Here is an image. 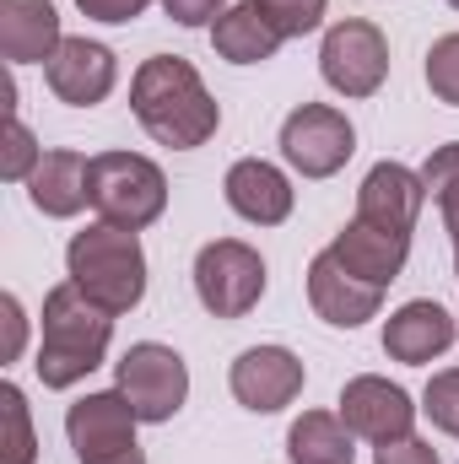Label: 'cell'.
<instances>
[{"mask_svg": "<svg viewBox=\"0 0 459 464\" xmlns=\"http://www.w3.org/2000/svg\"><path fill=\"white\" fill-rule=\"evenodd\" d=\"M130 109L141 119V130L157 140V146H173V151H195L217 135L222 109L217 98L206 92L200 71L179 54H151L135 82H130Z\"/></svg>", "mask_w": 459, "mask_h": 464, "instance_id": "cell-1", "label": "cell"}, {"mask_svg": "<svg viewBox=\"0 0 459 464\" xmlns=\"http://www.w3.org/2000/svg\"><path fill=\"white\" fill-rule=\"evenodd\" d=\"M114 341V314L98 308L76 281H60L44 297V341H38V378L44 389H71L93 367H103Z\"/></svg>", "mask_w": 459, "mask_h": 464, "instance_id": "cell-2", "label": "cell"}, {"mask_svg": "<svg viewBox=\"0 0 459 464\" xmlns=\"http://www.w3.org/2000/svg\"><path fill=\"white\" fill-rule=\"evenodd\" d=\"M65 265H71V281L98 308H109L114 319L141 308V297H146V254H141V237L130 227L98 222V227L76 232L65 248Z\"/></svg>", "mask_w": 459, "mask_h": 464, "instance_id": "cell-3", "label": "cell"}, {"mask_svg": "<svg viewBox=\"0 0 459 464\" xmlns=\"http://www.w3.org/2000/svg\"><path fill=\"white\" fill-rule=\"evenodd\" d=\"M87 189H93V211L103 222L130 227V232L151 227L168 211V179L141 151H103V157H93Z\"/></svg>", "mask_w": 459, "mask_h": 464, "instance_id": "cell-4", "label": "cell"}, {"mask_svg": "<svg viewBox=\"0 0 459 464\" xmlns=\"http://www.w3.org/2000/svg\"><path fill=\"white\" fill-rule=\"evenodd\" d=\"M195 297L217 319H243L265 297V259H259V248H249L238 237L206 243L195 254Z\"/></svg>", "mask_w": 459, "mask_h": 464, "instance_id": "cell-5", "label": "cell"}, {"mask_svg": "<svg viewBox=\"0 0 459 464\" xmlns=\"http://www.w3.org/2000/svg\"><path fill=\"white\" fill-rule=\"evenodd\" d=\"M135 405L103 389V394H87L65 411V432H71V449L82 464H146L141 443H135Z\"/></svg>", "mask_w": 459, "mask_h": 464, "instance_id": "cell-6", "label": "cell"}, {"mask_svg": "<svg viewBox=\"0 0 459 464\" xmlns=\"http://www.w3.org/2000/svg\"><path fill=\"white\" fill-rule=\"evenodd\" d=\"M119 394L135 405L141 421H173L190 400V367L162 341H141L119 356Z\"/></svg>", "mask_w": 459, "mask_h": 464, "instance_id": "cell-7", "label": "cell"}, {"mask_svg": "<svg viewBox=\"0 0 459 464\" xmlns=\"http://www.w3.org/2000/svg\"><path fill=\"white\" fill-rule=\"evenodd\" d=\"M319 71L341 98H373L389 76V38L367 16H346L319 44Z\"/></svg>", "mask_w": 459, "mask_h": 464, "instance_id": "cell-8", "label": "cell"}, {"mask_svg": "<svg viewBox=\"0 0 459 464\" xmlns=\"http://www.w3.org/2000/svg\"><path fill=\"white\" fill-rule=\"evenodd\" d=\"M356 151V130L341 109L330 103H303L292 109L287 124H281V157L303 173V179H330L341 173Z\"/></svg>", "mask_w": 459, "mask_h": 464, "instance_id": "cell-9", "label": "cell"}, {"mask_svg": "<svg viewBox=\"0 0 459 464\" xmlns=\"http://www.w3.org/2000/svg\"><path fill=\"white\" fill-rule=\"evenodd\" d=\"M341 421L362 438V443L384 449V443L411 438L416 405H411V394H405L400 383H389V378H378V372H362V378H351L341 389Z\"/></svg>", "mask_w": 459, "mask_h": 464, "instance_id": "cell-10", "label": "cell"}, {"mask_svg": "<svg viewBox=\"0 0 459 464\" xmlns=\"http://www.w3.org/2000/svg\"><path fill=\"white\" fill-rule=\"evenodd\" d=\"M303 378H308L303 362H298L287 346H249L228 372L232 400H238L243 411H259V416L287 411V405L303 394Z\"/></svg>", "mask_w": 459, "mask_h": 464, "instance_id": "cell-11", "label": "cell"}, {"mask_svg": "<svg viewBox=\"0 0 459 464\" xmlns=\"http://www.w3.org/2000/svg\"><path fill=\"white\" fill-rule=\"evenodd\" d=\"M49 76V92L71 109H98L119 82V65H114V49L109 44H93V38H65L54 49V60L44 65Z\"/></svg>", "mask_w": 459, "mask_h": 464, "instance_id": "cell-12", "label": "cell"}, {"mask_svg": "<svg viewBox=\"0 0 459 464\" xmlns=\"http://www.w3.org/2000/svg\"><path fill=\"white\" fill-rule=\"evenodd\" d=\"M308 303H314V314H319L325 324H336V330H356V324L378 319V308H384V286L356 281L351 270H341V259L325 248V254L308 265Z\"/></svg>", "mask_w": 459, "mask_h": 464, "instance_id": "cell-13", "label": "cell"}, {"mask_svg": "<svg viewBox=\"0 0 459 464\" xmlns=\"http://www.w3.org/2000/svg\"><path fill=\"white\" fill-rule=\"evenodd\" d=\"M422 206H427V179L411 173L405 162H378L356 189V217L389 232H411Z\"/></svg>", "mask_w": 459, "mask_h": 464, "instance_id": "cell-14", "label": "cell"}, {"mask_svg": "<svg viewBox=\"0 0 459 464\" xmlns=\"http://www.w3.org/2000/svg\"><path fill=\"white\" fill-rule=\"evenodd\" d=\"M454 341H459V314L438 308L433 297H416V303H405L384 319V351L405 367H422V362L444 356Z\"/></svg>", "mask_w": 459, "mask_h": 464, "instance_id": "cell-15", "label": "cell"}, {"mask_svg": "<svg viewBox=\"0 0 459 464\" xmlns=\"http://www.w3.org/2000/svg\"><path fill=\"white\" fill-rule=\"evenodd\" d=\"M330 254L341 259V270H351L356 281L367 286H389L405 259H411V232H389V227H373V222H346L330 243Z\"/></svg>", "mask_w": 459, "mask_h": 464, "instance_id": "cell-16", "label": "cell"}, {"mask_svg": "<svg viewBox=\"0 0 459 464\" xmlns=\"http://www.w3.org/2000/svg\"><path fill=\"white\" fill-rule=\"evenodd\" d=\"M222 189H228V206L243 222H254V227H281V222L292 217V184H287V173H281L276 162H265V157L232 162Z\"/></svg>", "mask_w": 459, "mask_h": 464, "instance_id": "cell-17", "label": "cell"}, {"mask_svg": "<svg viewBox=\"0 0 459 464\" xmlns=\"http://www.w3.org/2000/svg\"><path fill=\"white\" fill-rule=\"evenodd\" d=\"M60 44L65 33L49 0H0V54L11 65H49Z\"/></svg>", "mask_w": 459, "mask_h": 464, "instance_id": "cell-18", "label": "cell"}, {"mask_svg": "<svg viewBox=\"0 0 459 464\" xmlns=\"http://www.w3.org/2000/svg\"><path fill=\"white\" fill-rule=\"evenodd\" d=\"M87 173H93V157L82 151H44V162L33 168L27 179V195L44 217H76L82 206H93V189H87Z\"/></svg>", "mask_w": 459, "mask_h": 464, "instance_id": "cell-19", "label": "cell"}, {"mask_svg": "<svg viewBox=\"0 0 459 464\" xmlns=\"http://www.w3.org/2000/svg\"><path fill=\"white\" fill-rule=\"evenodd\" d=\"M211 44H217V54L232 60V65H265V60H276V49H281L287 38L243 0V5H228V11L211 22Z\"/></svg>", "mask_w": 459, "mask_h": 464, "instance_id": "cell-20", "label": "cell"}, {"mask_svg": "<svg viewBox=\"0 0 459 464\" xmlns=\"http://www.w3.org/2000/svg\"><path fill=\"white\" fill-rule=\"evenodd\" d=\"M351 427L330 411H303L287 432V459L292 464H351L356 449H351Z\"/></svg>", "mask_w": 459, "mask_h": 464, "instance_id": "cell-21", "label": "cell"}, {"mask_svg": "<svg viewBox=\"0 0 459 464\" xmlns=\"http://www.w3.org/2000/svg\"><path fill=\"white\" fill-rule=\"evenodd\" d=\"M422 179H427V195H433L438 211H444L449 237H454V276H459V140L438 146V151L422 162Z\"/></svg>", "mask_w": 459, "mask_h": 464, "instance_id": "cell-22", "label": "cell"}, {"mask_svg": "<svg viewBox=\"0 0 459 464\" xmlns=\"http://www.w3.org/2000/svg\"><path fill=\"white\" fill-rule=\"evenodd\" d=\"M0 411H5V464H33L38 443H33V421H27V400L16 383H0Z\"/></svg>", "mask_w": 459, "mask_h": 464, "instance_id": "cell-23", "label": "cell"}, {"mask_svg": "<svg viewBox=\"0 0 459 464\" xmlns=\"http://www.w3.org/2000/svg\"><path fill=\"white\" fill-rule=\"evenodd\" d=\"M281 38H303V33H314L319 22H325V5L330 0H249Z\"/></svg>", "mask_w": 459, "mask_h": 464, "instance_id": "cell-24", "label": "cell"}, {"mask_svg": "<svg viewBox=\"0 0 459 464\" xmlns=\"http://www.w3.org/2000/svg\"><path fill=\"white\" fill-rule=\"evenodd\" d=\"M38 162H44V146L33 140V130H27L22 119L11 114V119H5V151H0V179H5V184H27Z\"/></svg>", "mask_w": 459, "mask_h": 464, "instance_id": "cell-25", "label": "cell"}, {"mask_svg": "<svg viewBox=\"0 0 459 464\" xmlns=\"http://www.w3.org/2000/svg\"><path fill=\"white\" fill-rule=\"evenodd\" d=\"M427 87H433L438 103L459 109V33H444L427 49Z\"/></svg>", "mask_w": 459, "mask_h": 464, "instance_id": "cell-26", "label": "cell"}, {"mask_svg": "<svg viewBox=\"0 0 459 464\" xmlns=\"http://www.w3.org/2000/svg\"><path fill=\"white\" fill-rule=\"evenodd\" d=\"M422 411L433 416V427H438V432L459 438V367L433 372V383H427V394H422Z\"/></svg>", "mask_w": 459, "mask_h": 464, "instance_id": "cell-27", "label": "cell"}, {"mask_svg": "<svg viewBox=\"0 0 459 464\" xmlns=\"http://www.w3.org/2000/svg\"><path fill=\"white\" fill-rule=\"evenodd\" d=\"M162 11L179 22V27H206L228 11V0H162Z\"/></svg>", "mask_w": 459, "mask_h": 464, "instance_id": "cell-28", "label": "cell"}, {"mask_svg": "<svg viewBox=\"0 0 459 464\" xmlns=\"http://www.w3.org/2000/svg\"><path fill=\"white\" fill-rule=\"evenodd\" d=\"M373 464H438V449L422 443V438H400V443H384Z\"/></svg>", "mask_w": 459, "mask_h": 464, "instance_id": "cell-29", "label": "cell"}, {"mask_svg": "<svg viewBox=\"0 0 459 464\" xmlns=\"http://www.w3.org/2000/svg\"><path fill=\"white\" fill-rule=\"evenodd\" d=\"M0 314H5V346H0V362H16V356H22V341H27V319H22V303L5 292V297H0Z\"/></svg>", "mask_w": 459, "mask_h": 464, "instance_id": "cell-30", "label": "cell"}, {"mask_svg": "<svg viewBox=\"0 0 459 464\" xmlns=\"http://www.w3.org/2000/svg\"><path fill=\"white\" fill-rule=\"evenodd\" d=\"M93 22H135L151 0H76Z\"/></svg>", "mask_w": 459, "mask_h": 464, "instance_id": "cell-31", "label": "cell"}, {"mask_svg": "<svg viewBox=\"0 0 459 464\" xmlns=\"http://www.w3.org/2000/svg\"><path fill=\"white\" fill-rule=\"evenodd\" d=\"M449 5H454V11H459V0H449Z\"/></svg>", "mask_w": 459, "mask_h": 464, "instance_id": "cell-32", "label": "cell"}]
</instances>
